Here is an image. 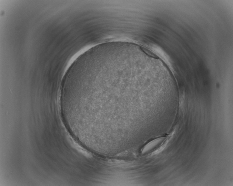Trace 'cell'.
Masks as SVG:
<instances>
[{
	"label": "cell",
	"instance_id": "obj_1",
	"mask_svg": "<svg viewBox=\"0 0 233 186\" xmlns=\"http://www.w3.org/2000/svg\"><path fill=\"white\" fill-rule=\"evenodd\" d=\"M162 138H159L154 140V141H151V142L148 143V144H147V145L143 148L142 151V152H147V150H150V148H152L153 147H154V145L158 144V143L160 141H162Z\"/></svg>",
	"mask_w": 233,
	"mask_h": 186
}]
</instances>
